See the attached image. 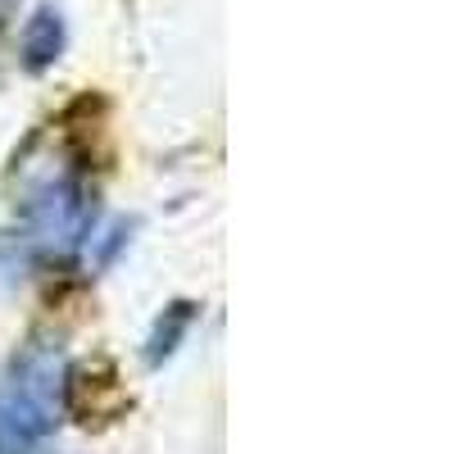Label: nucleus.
<instances>
[{
	"instance_id": "nucleus-1",
	"label": "nucleus",
	"mask_w": 454,
	"mask_h": 454,
	"mask_svg": "<svg viewBox=\"0 0 454 454\" xmlns=\"http://www.w3.org/2000/svg\"><path fill=\"white\" fill-rule=\"evenodd\" d=\"M64 413V355L27 346L0 382V450H27L59 427Z\"/></svg>"
},
{
	"instance_id": "nucleus-2",
	"label": "nucleus",
	"mask_w": 454,
	"mask_h": 454,
	"mask_svg": "<svg viewBox=\"0 0 454 454\" xmlns=\"http://www.w3.org/2000/svg\"><path fill=\"white\" fill-rule=\"evenodd\" d=\"M23 218H27L36 241L68 250V246H78L82 232H87L91 200H87L82 182L73 173L46 168V173L27 177V186H23Z\"/></svg>"
},
{
	"instance_id": "nucleus-3",
	"label": "nucleus",
	"mask_w": 454,
	"mask_h": 454,
	"mask_svg": "<svg viewBox=\"0 0 454 454\" xmlns=\"http://www.w3.org/2000/svg\"><path fill=\"white\" fill-rule=\"evenodd\" d=\"M27 51H32V64H42V59H51V55L59 51V23H55L51 14H42V23L32 27Z\"/></svg>"
}]
</instances>
